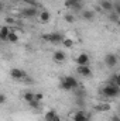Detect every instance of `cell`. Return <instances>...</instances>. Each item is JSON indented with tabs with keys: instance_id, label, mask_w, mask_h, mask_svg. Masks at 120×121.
<instances>
[{
	"instance_id": "6da1fadb",
	"label": "cell",
	"mask_w": 120,
	"mask_h": 121,
	"mask_svg": "<svg viewBox=\"0 0 120 121\" xmlns=\"http://www.w3.org/2000/svg\"><path fill=\"white\" fill-rule=\"evenodd\" d=\"M79 82L74 78V76H65L61 79V83H60V87L65 91H71V90H76Z\"/></svg>"
},
{
	"instance_id": "7a4b0ae2",
	"label": "cell",
	"mask_w": 120,
	"mask_h": 121,
	"mask_svg": "<svg viewBox=\"0 0 120 121\" xmlns=\"http://www.w3.org/2000/svg\"><path fill=\"white\" fill-rule=\"evenodd\" d=\"M102 94L105 97H109V99H113V97H117L120 93V87L119 86H115V85H110V83H106L103 87H102Z\"/></svg>"
},
{
	"instance_id": "3957f363",
	"label": "cell",
	"mask_w": 120,
	"mask_h": 121,
	"mask_svg": "<svg viewBox=\"0 0 120 121\" xmlns=\"http://www.w3.org/2000/svg\"><path fill=\"white\" fill-rule=\"evenodd\" d=\"M42 39L47 42H52V44H60L64 39V35L61 32H50V34H44Z\"/></svg>"
},
{
	"instance_id": "277c9868",
	"label": "cell",
	"mask_w": 120,
	"mask_h": 121,
	"mask_svg": "<svg viewBox=\"0 0 120 121\" xmlns=\"http://www.w3.org/2000/svg\"><path fill=\"white\" fill-rule=\"evenodd\" d=\"M10 76L14 80H23L27 76V72L23 69H18V68H13V69H10Z\"/></svg>"
},
{
	"instance_id": "5b68a950",
	"label": "cell",
	"mask_w": 120,
	"mask_h": 121,
	"mask_svg": "<svg viewBox=\"0 0 120 121\" xmlns=\"http://www.w3.org/2000/svg\"><path fill=\"white\" fill-rule=\"evenodd\" d=\"M117 63H119L117 55H115V54H107V55L105 56V65H106L107 68H115Z\"/></svg>"
},
{
	"instance_id": "8992f818",
	"label": "cell",
	"mask_w": 120,
	"mask_h": 121,
	"mask_svg": "<svg viewBox=\"0 0 120 121\" xmlns=\"http://www.w3.org/2000/svg\"><path fill=\"white\" fill-rule=\"evenodd\" d=\"M65 7L71 10H81L82 9V0H65Z\"/></svg>"
},
{
	"instance_id": "52a82bcc",
	"label": "cell",
	"mask_w": 120,
	"mask_h": 121,
	"mask_svg": "<svg viewBox=\"0 0 120 121\" xmlns=\"http://www.w3.org/2000/svg\"><path fill=\"white\" fill-rule=\"evenodd\" d=\"M89 55L88 54H85V52H82V54H79L76 58H75V63L78 65V66H85V65H89Z\"/></svg>"
},
{
	"instance_id": "ba28073f",
	"label": "cell",
	"mask_w": 120,
	"mask_h": 121,
	"mask_svg": "<svg viewBox=\"0 0 120 121\" xmlns=\"http://www.w3.org/2000/svg\"><path fill=\"white\" fill-rule=\"evenodd\" d=\"M72 118H74V121H90V116L88 114V113L79 110V111H76V113L74 114Z\"/></svg>"
},
{
	"instance_id": "9c48e42d",
	"label": "cell",
	"mask_w": 120,
	"mask_h": 121,
	"mask_svg": "<svg viewBox=\"0 0 120 121\" xmlns=\"http://www.w3.org/2000/svg\"><path fill=\"white\" fill-rule=\"evenodd\" d=\"M75 72H76L78 75H81V76H86V78H89L90 75H92V69L89 68V65H85V66H78Z\"/></svg>"
},
{
	"instance_id": "30bf717a",
	"label": "cell",
	"mask_w": 120,
	"mask_h": 121,
	"mask_svg": "<svg viewBox=\"0 0 120 121\" xmlns=\"http://www.w3.org/2000/svg\"><path fill=\"white\" fill-rule=\"evenodd\" d=\"M99 7L103 11H113V1L112 0H100L99 1Z\"/></svg>"
},
{
	"instance_id": "8fae6325",
	"label": "cell",
	"mask_w": 120,
	"mask_h": 121,
	"mask_svg": "<svg viewBox=\"0 0 120 121\" xmlns=\"http://www.w3.org/2000/svg\"><path fill=\"white\" fill-rule=\"evenodd\" d=\"M38 18H40V23L45 24V23H48L51 20V14H50L48 10H41L40 14H38Z\"/></svg>"
},
{
	"instance_id": "7c38bea8",
	"label": "cell",
	"mask_w": 120,
	"mask_h": 121,
	"mask_svg": "<svg viewBox=\"0 0 120 121\" xmlns=\"http://www.w3.org/2000/svg\"><path fill=\"white\" fill-rule=\"evenodd\" d=\"M37 14H38V10H37L35 7H31V6H28L27 9L23 10V16H24V17H30L31 18V17H35Z\"/></svg>"
},
{
	"instance_id": "4fadbf2b",
	"label": "cell",
	"mask_w": 120,
	"mask_h": 121,
	"mask_svg": "<svg viewBox=\"0 0 120 121\" xmlns=\"http://www.w3.org/2000/svg\"><path fill=\"white\" fill-rule=\"evenodd\" d=\"M65 59H66V55L64 51H55L54 52V60L57 63H62V62H65Z\"/></svg>"
},
{
	"instance_id": "5bb4252c",
	"label": "cell",
	"mask_w": 120,
	"mask_h": 121,
	"mask_svg": "<svg viewBox=\"0 0 120 121\" xmlns=\"http://www.w3.org/2000/svg\"><path fill=\"white\" fill-rule=\"evenodd\" d=\"M9 34H10V27H9V26L0 27V39H1V41H7Z\"/></svg>"
},
{
	"instance_id": "9a60e30c",
	"label": "cell",
	"mask_w": 120,
	"mask_h": 121,
	"mask_svg": "<svg viewBox=\"0 0 120 121\" xmlns=\"http://www.w3.org/2000/svg\"><path fill=\"white\" fill-rule=\"evenodd\" d=\"M82 17H83V20L92 21V20L95 18V11H92V10H85V11L82 13Z\"/></svg>"
},
{
	"instance_id": "2e32d148",
	"label": "cell",
	"mask_w": 120,
	"mask_h": 121,
	"mask_svg": "<svg viewBox=\"0 0 120 121\" xmlns=\"http://www.w3.org/2000/svg\"><path fill=\"white\" fill-rule=\"evenodd\" d=\"M61 44L64 45V48H68V49H69V48H72V47L75 45V42H74L71 38H66V37H64V39L61 41Z\"/></svg>"
},
{
	"instance_id": "e0dca14e",
	"label": "cell",
	"mask_w": 120,
	"mask_h": 121,
	"mask_svg": "<svg viewBox=\"0 0 120 121\" xmlns=\"http://www.w3.org/2000/svg\"><path fill=\"white\" fill-rule=\"evenodd\" d=\"M7 41H9V42H11V44H16V42H18V35H17L16 32L10 31L9 37H7Z\"/></svg>"
},
{
	"instance_id": "ac0fdd59",
	"label": "cell",
	"mask_w": 120,
	"mask_h": 121,
	"mask_svg": "<svg viewBox=\"0 0 120 121\" xmlns=\"http://www.w3.org/2000/svg\"><path fill=\"white\" fill-rule=\"evenodd\" d=\"M107 83H110V85H115V86H120V76L117 75V73H115V75L110 78V80H109Z\"/></svg>"
},
{
	"instance_id": "d6986e66",
	"label": "cell",
	"mask_w": 120,
	"mask_h": 121,
	"mask_svg": "<svg viewBox=\"0 0 120 121\" xmlns=\"http://www.w3.org/2000/svg\"><path fill=\"white\" fill-rule=\"evenodd\" d=\"M109 20L112 21V23H119L120 21V16L117 14V13H115V11H110V14H109Z\"/></svg>"
},
{
	"instance_id": "ffe728a7",
	"label": "cell",
	"mask_w": 120,
	"mask_h": 121,
	"mask_svg": "<svg viewBox=\"0 0 120 121\" xmlns=\"http://www.w3.org/2000/svg\"><path fill=\"white\" fill-rule=\"evenodd\" d=\"M57 113H55V110H48L47 113H45V116H44V118H45V121H52V118H54V116H55Z\"/></svg>"
},
{
	"instance_id": "44dd1931",
	"label": "cell",
	"mask_w": 120,
	"mask_h": 121,
	"mask_svg": "<svg viewBox=\"0 0 120 121\" xmlns=\"http://www.w3.org/2000/svg\"><path fill=\"white\" fill-rule=\"evenodd\" d=\"M23 99H24L27 103H30V101L34 100V93H32V91H26V93H24V96H23Z\"/></svg>"
},
{
	"instance_id": "7402d4cb",
	"label": "cell",
	"mask_w": 120,
	"mask_h": 121,
	"mask_svg": "<svg viewBox=\"0 0 120 121\" xmlns=\"http://www.w3.org/2000/svg\"><path fill=\"white\" fill-rule=\"evenodd\" d=\"M28 106H30L31 108H34V110H40L41 108V103L40 101H37V100H32L28 103Z\"/></svg>"
},
{
	"instance_id": "603a6c76",
	"label": "cell",
	"mask_w": 120,
	"mask_h": 121,
	"mask_svg": "<svg viewBox=\"0 0 120 121\" xmlns=\"http://www.w3.org/2000/svg\"><path fill=\"white\" fill-rule=\"evenodd\" d=\"M64 20H65L68 24H72V23H75V16H74V14H65V16H64Z\"/></svg>"
},
{
	"instance_id": "cb8c5ba5",
	"label": "cell",
	"mask_w": 120,
	"mask_h": 121,
	"mask_svg": "<svg viewBox=\"0 0 120 121\" xmlns=\"http://www.w3.org/2000/svg\"><path fill=\"white\" fill-rule=\"evenodd\" d=\"M107 110H110L109 104H99V106H96V111H107Z\"/></svg>"
},
{
	"instance_id": "d4e9b609",
	"label": "cell",
	"mask_w": 120,
	"mask_h": 121,
	"mask_svg": "<svg viewBox=\"0 0 120 121\" xmlns=\"http://www.w3.org/2000/svg\"><path fill=\"white\" fill-rule=\"evenodd\" d=\"M42 99H44V94L40 91V93H34V100H37V101H42Z\"/></svg>"
},
{
	"instance_id": "484cf974",
	"label": "cell",
	"mask_w": 120,
	"mask_h": 121,
	"mask_svg": "<svg viewBox=\"0 0 120 121\" xmlns=\"http://www.w3.org/2000/svg\"><path fill=\"white\" fill-rule=\"evenodd\" d=\"M20 1L28 4V6H31V7H35V4H37V0H20Z\"/></svg>"
},
{
	"instance_id": "4316f807",
	"label": "cell",
	"mask_w": 120,
	"mask_h": 121,
	"mask_svg": "<svg viewBox=\"0 0 120 121\" xmlns=\"http://www.w3.org/2000/svg\"><path fill=\"white\" fill-rule=\"evenodd\" d=\"M4 103H6V94L0 93V106H1V104H4Z\"/></svg>"
},
{
	"instance_id": "83f0119b",
	"label": "cell",
	"mask_w": 120,
	"mask_h": 121,
	"mask_svg": "<svg viewBox=\"0 0 120 121\" xmlns=\"http://www.w3.org/2000/svg\"><path fill=\"white\" fill-rule=\"evenodd\" d=\"M6 23H7V26H9V24H13V23H14V18H11V17H6Z\"/></svg>"
},
{
	"instance_id": "f1b7e54d",
	"label": "cell",
	"mask_w": 120,
	"mask_h": 121,
	"mask_svg": "<svg viewBox=\"0 0 120 121\" xmlns=\"http://www.w3.org/2000/svg\"><path fill=\"white\" fill-rule=\"evenodd\" d=\"M52 121H61V117L58 116V114H55V116H54V118H52Z\"/></svg>"
},
{
	"instance_id": "f546056e",
	"label": "cell",
	"mask_w": 120,
	"mask_h": 121,
	"mask_svg": "<svg viewBox=\"0 0 120 121\" xmlns=\"http://www.w3.org/2000/svg\"><path fill=\"white\" fill-rule=\"evenodd\" d=\"M112 121H120L119 116H113V117H112Z\"/></svg>"
},
{
	"instance_id": "4dcf8cb0",
	"label": "cell",
	"mask_w": 120,
	"mask_h": 121,
	"mask_svg": "<svg viewBox=\"0 0 120 121\" xmlns=\"http://www.w3.org/2000/svg\"><path fill=\"white\" fill-rule=\"evenodd\" d=\"M3 9H4V6H3V3H1V1H0V11H1V10H3Z\"/></svg>"
}]
</instances>
